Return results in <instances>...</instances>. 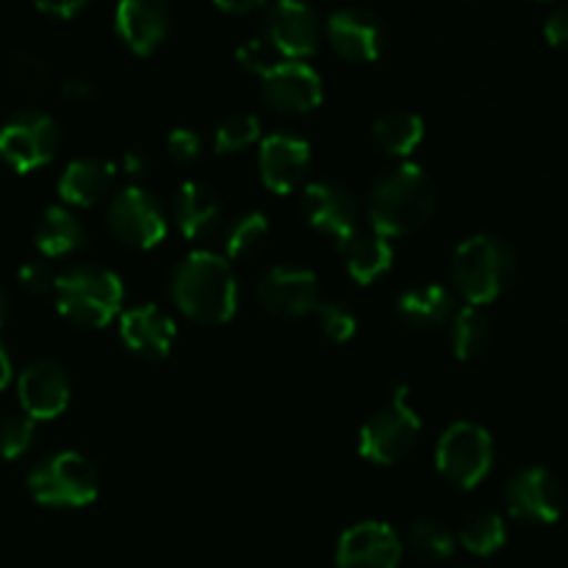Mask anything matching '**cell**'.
I'll return each mask as SVG.
<instances>
[{
  "label": "cell",
  "instance_id": "cell-34",
  "mask_svg": "<svg viewBox=\"0 0 568 568\" xmlns=\"http://www.w3.org/2000/svg\"><path fill=\"white\" fill-rule=\"evenodd\" d=\"M33 433H37V422L31 416H9L0 425V455L9 460L20 458L33 442Z\"/></svg>",
  "mask_w": 568,
  "mask_h": 568
},
{
  "label": "cell",
  "instance_id": "cell-37",
  "mask_svg": "<svg viewBox=\"0 0 568 568\" xmlns=\"http://www.w3.org/2000/svg\"><path fill=\"white\" fill-rule=\"evenodd\" d=\"M17 277H20L22 288H28L31 294H42L55 286V275L50 272L48 264H42V261H28V264H22Z\"/></svg>",
  "mask_w": 568,
  "mask_h": 568
},
{
  "label": "cell",
  "instance_id": "cell-5",
  "mask_svg": "<svg viewBox=\"0 0 568 568\" xmlns=\"http://www.w3.org/2000/svg\"><path fill=\"white\" fill-rule=\"evenodd\" d=\"M98 469L78 453H55L28 471V491L50 508H83L98 499Z\"/></svg>",
  "mask_w": 568,
  "mask_h": 568
},
{
  "label": "cell",
  "instance_id": "cell-8",
  "mask_svg": "<svg viewBox=\"0 0 568 568\" xmlns=\"http://www.w3.org/2000/svg\"><path fill=\"white\" fill-rule=\"evenodd\" d=\"M61 144V128L50 114L37 109L17 111L0 128V159L17 172H31L53 161Z\"/></svg>",
  "mask_w": 568,
  "mask_h": 568
},
{
  "label": "cell",
  "instance_id": "cell-1",
  "mask_svg": "<svg viewBox=\"0 0 568 568\" xmlns=\"http://www.w3.org/2000/svg\"><path fill=\"white\" fill-rule=\"evenodd\" d=\"M438 203V186L419 164L392 166L369 189L372 231L381 236H405L425 225Z\"/></svg>",
  "mask_w": 568,
  "mask_h": 568
},
{
  "label": "cell",
  "instance_id": "cell-3",
  "mask_svg": "<svg viewBox=\"0 0 568 568\" xmlns=\"http://www.w3.org/2000/svg\"><path fill=\"white\" fill-rule=\"evenodd\" d=\"M453 286L466 303L480 308L494 303L516 277V253L505 239L494 233H477L458 244L449 264Z\"/></svg>",
  "mask_w": 568,
  "mask_h": 568
},
{
  "label": "cell",
  "instance_id": "cell-33",
  "mask_svg": "<svg viewBox=\"0 0 568 568\" xmlns=\"http://www.w3.org/2000/svg\"><path fill=\"white\" fill-rule=\"evenodd\" d=\"M316 316H320L325 336L333 338V342H349L358 333V316L349 305L338 303V300H327V303L316 305Z\"/></svg>",
  "mask_w": 568,
  "mask_h": 568
},
{
  "label": "cell",
  "instance_id": "cell-21",
  "mask_svg": "<svg viewBox=\"0 0 568 568\" xmlns=\"http://www.w3.org/2000/svg\"><path fill=\"white\" fill-rule=\"evenodd\" d=\"M399 320L414 331H436L453 322L455 297L442 283H422V286H408L397 294L394 303Z\"/></svg>",
  "mask_w": 568,
  "mask_h": 568
},
{
  "label": "cell",
  "instance_id": "cell-39",
  "mask_svg": "<svg viewBox=\"0 0 568 568\" xmlns=\"http://www.w3.org/2000/svg\"><path fill=\"white\" fill-rule=\"evenodd\" d=\"M61 92H64L70 100H81V103H87V100L98 98V83L87 75H70L64 81V87H61Z\"/></svg>",
  "mask_w": 568,
  "mask_h": 568
},
{
  "label": "cell",
  "instance_id": "cell-31",
  "mask_svg": "<svg viewBox=\"0 0 568 568\" xmlns=\"http://www.w3.org/2000/svg\"><path fill=\"white\" fill-rule=\"evenodd\" d=\"M261 136V120L250 111H233V114L222 116L220 125L214 131V148L216 153H236L253 144Z\"/></svg>",
  "mask_w": 568,
  "mask_h": 568
},
{
  "label": "cell",
  "instance_id": "cell-18",
  "mask_svg": "<svg viewBox=\"0 0 568 568\" xmlns=\"http://www.w3.org/2000/svg\"><path fill=\"white\" fill-rule=\"evenodd\" d=\"M264 100L277 111H311L322 103V78L305 61H277L261 75Z\"/></svg>",
  "mask_w": 568,
  "mask_h": 568
},
{
  "label": "cell",
  "instance_id": "cell-41",
  "mask_svg": "<svg viewBox=\"0 0 568 568\" xmlns=\"http://www.w3.org/2000/svg\"><path fill=\"white\" fill-rule=\"evenodd\" d=\"M122 170L131 178H144L150 172V155L142 153V150H128L122 155Z\"/></svg>",
  "mask_w": 568,
  "mask_h": 568
},
{
  "label": "cell",
  "instance_id": "cell-30",
  "mask_svg": "<svg viewBox=\"0 0 568 568\" xmlns=\"http://www.w3.org/2000/svg\"><path fill=\"white\" fill-rule=\"evenodd\" d=\"M270 239V220L261 211H247L239 220H233V225L227 227L225 250L231 258H247V255L258 253L261 247Z\"/></svg>",
  "mask_w": 568,
  "mask_h": 568
},
{
  "label": "cell",
  "instance_id": "cell-42",
  "mask_svg": "<svg viewBox=\"0 0 568 568\" xmlns=\"http://www.w3.org/2000/svg\"><path fill=\"white\" fill-rule=\"evenodd\" d=\"M216 9L233 11V14H247V11L261 9V3H255V0H244V3H225V0H220V3H216Z\"/></svg>",
  "mask_w": 568,
  "mask_h": 568
},
{
  "label": "cell",
  "instance_id": "cell-28",
  "mask_svg": "<svg viewBox=\"0 0 568 568\" xmlns=\"http://www.w3.org/2000/svg\"><path fill=\"white\" fill-rule=\"evenodd\" d=\"M508 541V527H505V519L494 510L483 508L475 510L464 519L460 525V544L469 549L471 555H480V558H488V555L499 552Z\"/></svg>",
  "mask_w": 568,
  "mask_h": 568
},
{
  "label": "cell",
  "instance_id": "cell-14",
  "mask_svg": "<svg viewBox=\"0 0 568 568\" xmlns=\"http://www.w3.org/2000/svg\"><path fill=\"white\" fill-rule=\"evenodd\" d=\"M258 300L275 316H303L320 305V277L305 266H272L258 281Z\"/></svg>",
  "mask_w": 568,
  "mask_h": 568
},
{
  "label": "cell",
  "instance_id": "cell-24",
  "mask_svg": "<svg viewBox=\"0 0 568 568\" xmlns=\"http://www.w3.org/2000/svg\"><path fill=\"white\" fill-rule=\"evenodd\" d=\"M344 261H347V272L358 283H372L381 275H386L388 266L394 264V250L386 236L377 231H361L342 244Z\"/></svg>",
  "mask_w": 568,
  "mask_h": 568
},
{
  "label": "cell",
  "instance_id": "cell-6",
  "mask_svg": "<svg viewBox=\"0 0 568 568\" xmlns=\"http://www.w3.org/2000/svg\"><path fill=\"white\" fill-rule=\"evenodd\" d=\"M419 430L422 419L414 405H410L408 386L399 383V386L392 388L388 403L364 422L358 449L366 460H375V464H397L410 453V447L419 438Z\"/></svg>",
  "mask_w": 568,
  "mask_h": 568
},
{
  "label": "cell",
  "instance_id": "cell-27",
  "mask_svg": "<svg viewBox=\"0 0 568 568\" xmlns=\"http://www.w3.org/2000/svg\"><path fill=\"white\" fill-rule=\"evenodd\" d=\"M453 349L460 361H471L483 355L491 344V320L475 305H464L453 316Z\"/></svg>",
  "mask_w": 568,
  "mask_h": 568
},
{
  "label": "cell",
  "instance_id": "cell-36",
  "mask_svg": "<svg viewBox=\"0 0 568 568\" xmlns=\"http://www.w3.org/2000/svg\"><path fill=\"white\" fill-rule=\"evenodd\" d=\"M166 148H170L172 159L189 164V161L197 159L203 144H200L197 131H192V128H172L170 136H166Z\"/></svg>",
  "mask_w": 568,
  "mask_h": 568
},
{
  "label": "cell",
  "instance_id": "cell-7",
  "mask_svg": "<svg viewBox=\"0 0 568 568\" xmlns=\"http://www.w3.org/2000/svg\"><path fill=\"white\" fill-rule=\"evenodd\" d=\"M436 466L453 486L475 488L494 466V442L475 422H453L436 447Z\"/></svg>",
  "mask_w": 568,
  "mask_h": 568
},
{
  "label": "cell",
  "instance_id": "cell-43",
  "mask_svg": "<svg viewBox=\"0 0 568 568\" xmlns=\"http://www.w3.org/2000/svg\"><path fill=\"white\" fill-rule=\"evenodd\" d=\"M9 381H11V361H9V353H6L3 342H0V392L9 386Z\"/></svg>",
  "mask_w": 568,
  "mask_h": 568
},
{
  "label": "cell",
  "instance_id": "cell-16",
  "mask_svg": "<svg viewBox=\"0 0 568 568\" xmlns=\"http://www.w3.org/2000/svg\"><path fill=\"white\" fill-rule=\"evenodd\" d=\"M399 558L403 541L386 521H361L338 538V568H397Z\"/></svg>",
  "mask_w": 568,
  "mask_h": 568
},
{
  "label": "cell",
  "instance_id": "cell-44",
  "mask_svg": "<svg viewBox=\"0 0 568 568\" xmlns=\"http://www.w3.org/2000/svg\"><path fill=\"white\" fill-rule=\"evenodd\" d=\"M6 316H9V297H6V292L0 288V325L6 322Z\"/></svg>",
  "mask_w": 568,
  "mask_h": 568
},
{
  "label": "cell",
  "instance_id": "cell-2",
  "mask_svg": "<svg viewBox=\"0 0 568 568\" xmlns=\"http://www.w3.org/2000/svg\"><path fill=\"white\" fill-rule=\"evenodd\" d=\"M172 300L178 308L203 325L233 320L239 305V283L225 255L194 250L172 275Z\"/></svg>",
  "mask_w": 568,
  "mask_h": 568
},
{
  "label": "cell",
  "instance_id": "cell-22",
  "mask_svg": "<svg viewBox=\"0 0 568 568\" xmlns=\"http://www.w3.org/2000/svg\"><path fill=\"white\" fill-rule=\"evenodd\" d=\"M172 214H175L178 227L186 239H205L220 225V197L211 186L200 181H186L178 186L175 200H172Z\"/></svg>",
  "mask_w": 568,
  "mask_h": 568
},
{
  "label": "cell",
  "instance_id": "cell-20",
  "mask_svg": "<svg viewBox=\"0 0 568 568\" xmlns=\"http://www.w3.org/2000/svg\"><path fill=\"white\" fill-rule=\"evenodd\" d=\"M116 33L139 55L153 53L170 31V9L155 0H122L116 6Z\"/></svg>",
  "mask_w": 568,
  "mask_h": 568
},
{
  "label": "cell",
  "instance_id": "cell-40",
  "mask_svg": "<svg viewBox=\"0 0 568 568\" xmlns=\"http://www.w3.org/2000/svg\"><path fill=\"white\" fill-rule=\"evenodd\" d=\"M37 9L42 11V14L59 17V20H72V17L81 14V11L87 9V3H83V0H61V3L50 0V3H37Z\"/></svg>",
  "mask_w": 568,
  "mask_h": 568
},
{
  "label": "cell",
  "instance_id": "cell-10",
  "mask_svg": "<svg viewBox=\"0 0 568 568\" xmlns=\"http://www.w3.org/2000/svg\"><path fill=\"white\" fill-rule=\"evenodd\" d=\"M109 227L122 244L155 247L166 236V214L148 189L125 186L109 203Z\"/></svg>",
  "mask_w": 568,
  "mask_h": 568
},
{
  "label": "cell",
  "instance_id": "cell-19",
  "mask_svg": "<svg viewBox=\"0 0 568 568\" xmlns=\"http://www.w3.org/2000/svg\"><path fill=\"white\" fill-rule=\"evenodd\" d=\"M120 336L142 358H164L175 342V322L159 305H133L120 316Z\"/></svg>",
  "mask_w": 568,
  "mask_h": 568
},
{
  "label": "cell",
  "instance_id": "cell-9",
  "mask_svg": "<svg viewBox=\"0 0 568 568\" xmlns=\"http://www.w3.org/2000/svg\"><path fill=\"white\" fill-rule=\"evenodd\" d=\"M505 505L516 519L532 525H552L566 508L564 483L544 466H525L510 475L505 486Z\"/></svg>",
  "mask_w": 568,
  "mask_h": 568
},
{
  "label": "cell",
  "instance_id": "cell-32",
  "mask_svg": "<svg viewBox=\"0 0 568 568\" xmlns=\"http://www.w3.org/2000/svg\"><path fill=\"white\" fill-rule=\"evenodd\" d=\"M6 72H9L11 81L17 83L26 92H39V89L48 83V64L39 53L28 48H17L14 53L6 61Z\"/></svg>",
  "mask_w": 568,
  "mask_h": 568
},
{
  "label": "cell",
  "instance_id": "cell-12",
  "mask_svg": "<svg viewBox=\"0 0 568 568\" xmlns=\"http://www.w3.org/2000/svg\"><path fill=\"white\" fill-rule=\"evenodd\" d=\"M327 39L344 59L375 61L386 48V26L372 9L344 6L327 17Z\"/></svg>",
  "mask_w": 568,
  "mask_h": 568
},
{
  "label": "cell",
  "instance_id": "cell-26",
  "mask_svg": "<svg viewBox=\"0 0 568 568\" xmlns=\"http://www.w3.org/2000/svg\"><path fill=\"white\" fill-rule=\"evenodd\" d=\"M422 136H425V120L419 114H414V111H383L372 122V139L388 155H408L422 142Z\"/></svg>",
  "mask_w": 568,
  "mask_h": 568
},
{
  "label": "cell",
  "instance_id": "cell-35",
  "mask_svg": "<svg viewBox=\"0 0 568 568\" xmlns=\"http://www.w3.org/2000/svg\"><path fill=\"white\" fill-rule=\"evenodd\" d=\"M239 61H242L247 70L258 72V75H264V72H270L272 67L281 61V55L275 53V48H272L270 42H266L264 37H255V39H247L244 44H239L236 50Z\"/></svg>",
  "mask_w": 568,
  "mask_h": 568
},
{
  "label": "cell",
  "instance_id": "cell-4",
  "mask_svg": "<svg viewBox=\"0 0 568 568\" xmlns=\"http://www.w3.org/2000/svg\"><path fill=\"white\" fill-rule=\"evenodd\" d=\"M53 292L61 314L87 327L109 325L122 308V281L94 264H75L61 272Z\"/></svg>",
  "mask_w": 568,
  "mask_h": 568
},
{
  "label": "cell",
  "instance_id": "cell-25",
  "mask_svg": "<svg viewBox=\"0 0 568 568\" xmlns=\"http://www.w3.org/2000/svg\"><path fill=\"white\" fill-rule=\"evenodd\" d=\"M33 239H37V247L44 255L55 258V255H67L81 247L87 242V231H83L81 220L70 209H64V205H48L44 214L39 216Z\"/></svg>",
  "mask_w": 568,
  "mask_h": 568
},
{
  "label": "cell",
  "instance_id": "cell-13",
  "mask_svg": "<svg viewBox=\"0 0 568 568\" xmlns=\"http://www.w3.org/2000/svg\"><path fill=\"white\" fill-rule=\"evenodd\" d=\"M303 211L320 231L331 233L338 244H347L358 233L361 209L355 194L338 181H314L303 192Z\"/></svg>",
  "mask_w": 568,
  "mask_h": 568
},
{
  "label": "cell",
  "instance_id": "cell-29",
  "mask_svg": "<svg viewBox=\"0 0 568 568\" xmlns=\"http://www.w3.org/2000/svg\"><path fill=\"white\" fill-rule=\"evenodd\" d=\"M455 532L444 521L419 519L408 527V547L422 560H447L455 552Z\"/></svg>",
  "mask_w": 568,
  "mask_h": 568
},
{
  "label": "cell",
  "instance_id": "cell-23",
  "mask_svg": "<svg viewBox=\"0 0 568 568\" xmlns=\"http://www.w3.org/2000/svg\"><path fill=\"white\" fill-rule=\"evenodd\" d=\"M116 164L105 159H75L64 166L59 194L72 205H92L114 186Z\"/></svg>",
  "mask_w": 568,
  "mask_h": 568
},
{
  "label": "cell",
  "instance_id": "cell-17",
  "mask_svg": "<svg viewBox=\"0 0 568 568\" xmlns=\"http://www.w3.org/2000/svg\"><path fill=\"white\" fill-rule=\"evenodd\" d=\"M20 403L33 422L55 419L70 405V375L59 361L39 358L20 372L17 381Z\"/></svg>",
  "mask_w": 568,
  "mask_h": 568
},
{
  "label": "cell",
  "instance_id": "cell-15",
  "mask_svg": "<svg viewBox=\"0 0 568 568\" xmlns=\"http://www.w3.org/2000/svg\"><path fill=\"white\" fill-rule=\"evenodd\" d=\"M311 166V144L294 131H275L261 142V181L275 194H288L305 181Z\"/></svg>",
  "mask_w": 568,
  "mask_h": 568
},
{
  "label": "cell",
  "instance_id": "cell-38",
  "mask_svg": "<svg viewBox=\"0 0 568 568\" xmlns=\"http://www.w3.org/2000/svg\"><path fill=\"white\" fill-rule=\"evenodd\" d=\"M544 37H547L549 44H555V48L568 50V3L549 11L547 22H544Z\"/></svg>",
  "mask_w": 568,
  "mask_h": 568
},
{
  "label": "cell",
  "instance_id": "cell-11",
  "mask_svg": "<svg viewBox=\"0 0 568 568\" xmlns=\"http://www.w3.org/2000/svg\"><path fill=\"white\" fill-rule=\"evenodd\" d=\"M261 37L286 61H303L305 55L316 53V48H320L322 20L311 6L281 0V3L266 9Z\"/></svg>",
  "mask_w": 568,
  "mask_h": 568
}]
</instances>
